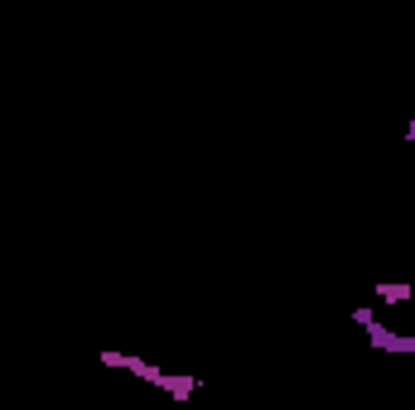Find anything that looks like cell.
<instances>
[{
	"label": "cell",
	"mask_w": 415,
	"mask_h": 410,
	"mask_svg": "<svg viewBox=\"0 0 415 410\" xmlns=\"http://www.w3.org/2000/svg\"><path fill=\"white\" fill-rule=\"evenodd\" d=\"M377 300H381V305H411L415 285H406V280H401V285H377Z\"/></svg>",
	"instance_id": "6da1fadb"
}]
</instances>
